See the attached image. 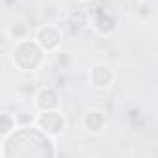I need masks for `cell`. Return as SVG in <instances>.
Listing matches in <instances>:
<instances>
[{
  "instance_id": "6da1fadb",
  "label": "cell",
  "mask_w": 158,
  "mask_h": 158,
  "mask_svg": "<svg viewBox=\"0 0 158 158\" xmlns=\"http://www.w3.org/2000/svg\"><path fill=\"white\" fill-rule=\"evenodd\" d=\"M37 127L48 136H58L65 128V119L58 110H45L37 117Z\"/></svg>"
},
{
  "instance_id": "7a4b0ae2",
  "label": "cell",
  "mask_w": 158,
  "mask_h": 158,
  "mask_svg": "<svg viewBox=\"0 0 158 158\" xmlns=\"http://www.w3.org/2000/svg\"><path fill=\"white\" fill-rule=\"evenodd\" d=\"M37 43L41 45V48L43 50H47V52H52V50H56L58 48V45H60V32H58V28L56 26H43L39 32H37Z\"/></svg>"
},
{
  "instance_id": "3957f363",
  "label": "cell",
  "mask_w": 158,
  "mask_h": 158,
  "mask_svg": "<svg viewBox=\"0 0 158 158\" xmlns=\"http://www.w3.org/2000/svg\"><path fill=\"white\" fill-rule=\"evenodd\" d=\"M89 80L95 88H108L114 82V71L108 65H95L89 71Z\"/></svg>"
},
{
  "instance_id": "277c9868",
  "label": "cell",
  "mask_w": 158,
  "mask_h": 158,
  "mask_svg": "<svg viewBox=\"0 0 158 158\" xmlns=\"http://www.w3.org/2000/svg\"><path fill=\"white\" fill-rule=\"evenodd\" d=\"M106 125V119H104V114L99 112V110H89L86 115H84V128L89 132V134H101L102 128Z\"/></svg>"
},
{
  "instance_id": "5b68a950",
  "label": "cell",
  "mask_w": 158,
  "mask_h": 158,
  "mask_svg": "<svg viewBox=\"0 0 158 158\" xmlns=\"http://www.w3.org/2000/svg\"><path fill=\"white\" fill-rule=\"evenodd\" d=\"M58 93L52 89V88H45V89H41L39 91V95H37V99H35V104H37V108L39 110H56L58 108V104H60V101H58Z\"/></svg>"
},
{
  "instance_id": "8992f818",
  "label": "cell",
  "mask_w": 158,
  "mask_h": 158,
  "mask_svg": "<svg viewBox=\"0 0 158 158\" xmlns=\"http://www.w3.org/2000/svg\"><path fill=\"white\" fill-rule=\"evenodd\" d=\"M8 35H10L11 39L23 41V39L28 35V26H26L23 21H17V23L10 24V28H8Z\"/></svg>"
},
{
  "instance_id": "52a82bcc",
  "label": "cell",
  "mask_w": 158,
  "mask_h": 158,
  "mask_svg": "<svg viewBox=\"0 0 158 158\" xmlns=\"http://www.w3.org/2000/svg\"><path fill=\"white\" fill-rule=\"evenodd\" d=\"M15 127H17L15 117L6 112V114L2 115V127H0V128H2V130H0V132H2V138H8L10 134H13V132H15Z\"/></svg>"
}]
</instances>
